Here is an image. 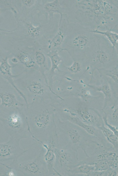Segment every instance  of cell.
<instances>
[{"label": "cell", "mask_w": 118, "mask_h": 176, "mask_svg": "<svg viewBox=\"0 0 118 176\" xmlns=\"http://www.w3.org/2000/svg\"><path fill=\"white\" fill-rule=\"evenodd\" d=\"M63 5L69 22L90 30H112L118 16V1L64 0Z\"/></svg>", "instance_id": "obj_1"}, {"label": "cell", "mask_w": 118, "mask_h": 176, "mask_svg": "<svg viewBox=\"0 0 118 176\" xmlns=\"http://www.w3.org/2000/svg\"><path fill=\"white\" fill-rule=\"evenodd\" d=\"M48 101H33L26 106V113L32 137L46 143L57 135L56 108Z\"/></svg>", "instance_id": "obj_2"}, {"label": "cell", "mask_w": 118, "mask_h": 176, "mask_svg": "<svg viewBox=\"0 0 118 176\" xmlns=\"http://www.w3.org/2000/svg\"><path fill=\"white\" fill-rule=\"evenodd\" d=\"M55 123L58 147L70 148L78 152L80 149L88 157V148L93 144L97 146L102 145L95 137L71 122L60 120L56 114Z\"/></svg>", "instance_id": "obj_3"}, {"label": "cell", "mask_w": 118, "mask_h": 176, "mask_svg": "<svg viewBox=\"0 0 118 176\" xmlns=\"http://www.w3.org/2000/svg\"><path fill=\"white\" fill-rule=\"evenodd\" d=\"M97 35L78 23L69 22L67 35L62 47L63 50L67 51L74 61L79 57L89 58Z\"/></svg>", "instance_id": "obj_4"}, {"label": "cell", "mask_w": 118, "mask_h": 176, "mask_svg": "<svg viewBox=\"0 0 118 176\" xmlns=\"http://www.w3.org/2000/svg\"><path fill=\"white\" fill-rule=\"evenodd\" d=\"M25 70V74L20 78L17 77L14 81L16 86L25 96L27 95L32 97L31 102L52 101V94L63 100L54 92L49 86L48 81L38 70Z\"/></svg>", "instance_id": "obj_5"}, {"label": "cell", "mask_w": 118, "mask_h": 176, "mask_svg": "<svg viewBox=\"0 0 118 176\" xmlns=\"http://www.w3.org/2000/svg\"><path fill=\"white\" fill-rule=\"evenodd\" d=\"M0 126L9 137L20 140L31 136L25 109H16L0 112Z\"/></svg>", "instance_id": "obj_6"}, {"label": "cell", "mask_w": 118, "mask_h": 176, "mask_svg": "<svg viewBox=\"0 0 118 176\" xmlns=\"http://www.w3.org/2000/svg\"><path fill=\"white\" fill-rule=\"evenodd\" d=\"M118 152L112 146H97L91 155L76 165H94L95 171H104L109 168L118 169Z\"/></svg>", "instance_id": "obj_7"}, {"label": "cell", "mask_w": 118, "mask_h": 176, "mask_svg": "<svg viewBox=\"0 0 118 176\" xmlns=\"http://www.w3.org/2000/svg\"><path fill=\"white\" fill-rule=\"evenodd\" d=\"M17 21L18 26L16 29L11 31L5 30L4 33L7 34L21 35L20 38H24L19 43L21 44L32 47H33L32 45L34 47L41 46L37 43L38 42L39 43L40 40L44 38H46V37L44 36L45 24L42 23L41 22L36 26L27 19H20Z\"/></svg>", "instance_id": "obj_8"}, {"label": "cell", "mask_w": 118, "mask_h": 176, "mask_svg": "<svg viewBox=\"0 0 118 176\" xmlns=\"http://www.w3.org/2000/svg\"><path fill=\"white\" fill-rule=\"evenodd\" d=\"M45 149L43 148L37 156L33 159L19 162L13 161L9 165L19 175L49 176L47 165L44 159Z\"/></svg>", "instance_id": "obj_9"}, {"label": "cell", "mask_w": 118, "mask_h": 176, "mask_svg": "<svg viewBox=\"0 0 118 176\" xmlns=\"http://www.w3.org/2000/svg\"><path fill=\"white\" fill-rule=\"evenodd\" d=\"M54 151L55 170L60 176H68L69 170L79 161L78 152L70 148L59 147L55 148Z\"/></svg>", "instance_id": "obj_10"}, {"label": "cell", "mask_w": 118, "mask_h": 176, "mask_svg": "<svg viewBox=\"0 0 118 176\" xmlns=\"http://www.w3.org/2000/svg\"><path fill=\"white\" fill-rule=\"evenodd\" d=\"M16 92L6 81L0 78V112L16 109H25L26 105L18 99L15 93Z\"/></svg>", "instance_id": "obj_11"}, {"label": "cell", "mask_w": 118, "mask_h": 176, "mask_svg": "<svg viewBox=\"0 0 118 176\" xmlns=\"http://www.w3.org/2000/svg\"><path fill=\"white\" fill-rule=\"evenodd\" d=\"M97 34L96 42L89 58L94 64L105 65L114 56L115 50L105 36Z\"/></svg>", "instance_id": "obj_12"}, {"label": "cell", "mask_w": 118, "mask_h": 176, "mask_svg": "<svg viewBox=\"0 0 118 176\" xmlns=\"http://www.w3.org/2000/svg\"><path fill=\"white\" fill-rule=\"evenodd\" d=\"M21 140L14 137H9L6 142L0 143V162L18 160L28 150H24L20 146Z\"/></svg>", "instance_id": "obj_13"}, {"label": "cell", "mask_w": 118, "mask_h": 176, "mask_svg": "<svg viewBox=\"0 0 118 176\" xmlns=\"http://www.w3.org/2000/svg\"><path fill=\"white\" fill-rule=\"evenodd\" d=\"M57 116L60 120L68 121L83 129L90 134L96 137L102 145L107 146L109 144L100 129L85 123L75 113L58 114Z\"/></svg>", "instance_id": "obj_14"}, {"label": "cell", "mask_w": 118, "mask_h": 176, "mask_svg": "<svg viewBox=\"0 0 118 176\" xmlns=\"http://www.w3.org/2000/svg\"><path fill=\"white\" fill-rule=\"evenodd\" d=\"M69 109L87 124L99 128L104 123L102 114L96 109L86 107Z\"/></svg>", "instance_id": "obj_15"}, {"label": "cell", "mask_w": 118, "mask_h": 176, "mask_svg": "<svg viewBox=\"0 0 118 176\" xmlns=\"http://www.w3.org/2000/svg\"><path fill=\"white\" fill-rule=\"evenodd\" d=\"M69 22L65 14L60 17L57 31L52 38L48 41L47 48L49 51H63L62 47L67 35Z\"/></svg>", "instance_id": "obj_16"}, {"label": "cell", "mask_w": 118, "mask_h": 176, "mask_svg": "<svg viewBox=\"0 0 118 176\" xmlns=\"http://www.w3.org/2000/svg\"><path fill=\"white\" fill-rule=\"evenodd\" d=\"M9 55L1 57L0 61V78L6 81L11 84L17 91L20 96L24 100L26 105L28 104L27 99L23 93L19 90L16 86L14 81V78L19 77L23 72L24 70L20 73L17 75H13L11 72V68L15 67L11 65L9 63L8 59Z\"/></svg>", "instance_id": "obj_17"}, {"label": "cell", "mask_w": 118, "mask_h": 176, "mask_svg": "<svg viewBox=\"0 0 118 176\" xmlns=\"http://www.w3.org/2000/svg\"><path fill=\"white\" fill-rule=\"evenodd\" d=\"M35 47L24 46V48H18L13 55L26 68L27 71L37 70L35 60L34 53Z\"/></svg>", "instance_id": "obj_18"}, {"label": "cell", "mask_w": 118, "mask_h": 176, "mask_svg": "<svg viewBox=\"0 0 118 176\" xmlns=\"http://www.w3.org/2000/svg\"><path fill=\"white\" fill-rule=\"evenodd\" d=\"M40 3L37 10L45 15L47 20H51L53 18L55 13L60 14V17L65 14V9L60 4V1L53 0L48 2L42 1Z\"/></svg>", "instance_id": "obj_19"}, {"label": "cell", "mask_w": 118, "mask_h": 176, "mask_svg": "<svg viewBox=\"0 0 118 176\" xmlns=\"http://www.w3.org/2000/svg\"><path fill=\"white\" fill-rule=\"evenodd\" d=\"M40 143L45 150L44 159L46 164L49 176H60L54 168L55 158V148L57 147V144L53 141L47 143L41 141Z\"/></svg>", "instance_id": "obj_20"}, {"label": "cell", "mask_w": 118, "mask_h": 176, "mask_svg": "<svg viewBox=\"0 0 118 176\" xmlns=\"http://www.w3.org/2000/svg\"><path fill=\"white\" fill-rule=\"evenodd\" d=\"M60 53L58 50H51L46 53L50 59L51 64L48 72V80L49 86L53 90V77L56 74L55 71L57 70L58 72H60L59 65L63 61L62 57L59 55Z\"/></svg>", "instance_id": "obj_21"}, {"label": "cell", "mask_w": 118, "mask_h": 176, "mask_svg": "<svg viewBox=\"0 0 118 176\" xmlns=\"http://www.w3.org/2000/svg\"><path fill=\"white\" fill-rule=\"evenodd\" d=\"M41 47H36L34 53L35 60L38 70L48 81L46 74L48 72L50 68L48 65V57L45 52L42 50Z\"/></svg>", "instance_id": "obj_22"}, {"label": "cell", "mask_w": 118, "mask_h": 176, "mask_svg": "<svg viewBox=\"0 0 118 176\" xmlns=\"http://www.w3.org/2000/svg\"><path fill=\"white\" fill-rule=\"evenodd\" d=\"M68 80L77 82L87 85L96 91L101 92L104 96V103L102 109L103 111L105 109L112 100L111 89L109 86L108 84H104L100 86H95L87 84L82 80H73L69 77L68 78Z\"/></svg>", "instance_id": "obj_23"}, {"label": "cell", "mask_w": 118, "mask_h": 176, "mask_svg": "<svg viewBox=\"0 0 118 176\" xmlns=\"http://www.w3.org/2000/svg\"><path fill=\"white\" fill-rule=\"evenodd\" d=\"M95 170L94 165L81 164L74 166L69 169L68 172V176L83 174L89 176L90 173Z\"/></svg>", "instance_id": "obj_24"}, {"label": "cell", "mask_w": 118, "mask_h": 176, "mask_svg": "<svg viewBox=\"0 0 118 176\" xmlns=\"http://www.w3.org/2000/svg\"><path fill=\"white\" fill-rule=\"evenodd\" d=\"M98 128L101 130L107 141L118 152V138L105 125L104 123Z\"/></svg>", "instance_id": "obj_25"}, {"label": "cell", "mask_w": 118, "mask_h": 176, "mask_svg": "<svg viewBox=\"0 0 118 176\" xmlns=\"http://www.w3.org/2000/svg\"><path fill=\"white\" fill-rule=\"evenodd\" d=\"M90 31L105 36L112 45L113 49L115 50V48L118 43V33L110 30L101 31L96 30Z\"/></svg>", "instance_id": "obj_26"}, {"label": "cell", "mask_w": 118, "mask_h": 176, "mask_svg": "<svg viewBox=\"0 0 118 176\" xmlns=\"http://www.w3.org/2000/svg\"><path fill=\"white\" fill-rule=\"evenodd\" d=\"M0 12L6 10H10L14 13V17L17 21L18 13L16 6L14 0H0Z\"/></svg>", "instance_id": "obj_27"}, {"label": "cell", "mask_w": 118, "mask_h": 176, "mask_svg": "<svg viewBox=\"0 0 118 176\" xmlns=\"http://www.w3.org/2000/svg\"><path fill=\"white\" fill-rule=\"evenodd\" d=\"M97 69L100 74L110 77L116 83L118 84V65L110 69Z\"/></svg>", "instance_id": "obj_28"}, {"label": "cell", "mask_w": 118, "mask_h": 176, "mask_svg": "<svg viewBox=\"0 0 118 176\" xmlns=\"http://www.w3.org/2000/svg\"><path fill=\"white\" fill-rule=\"evenodd\" d=\"M0 176H13L19 175L18 173L9 165L0 162Z\"/></svg>", "instance_id": "obj_29"}, {"label": "cell", "mask_w": 118, "mask_h": 176, "mask_svg": "<svg viewBox=\"0 0 118 176\" xmlns=\"http://www.w3.org/2000/svg\"><path fill=\"white\" fill-rule=\"evenodd\" d=\"M112 109L110 117H107L108 122L118 128V106Z\"/></svg>", "instance_id": "obj_30"}, {"label": "cell", "mask_w": 118, "mask_h": 176, "mask_svg": "<svg viewBox=\"0 0 118 176\" xmlns=\"http://www.w3.org/2000/svg\"><path fill=\"white\" fill-rule=\"evenodd\" d=\"M102 118L105 125L110 129L118 138V128L115 126L109 123L107 120V114L104 111L102 115Z\"/></svg>", "instance_id": "obj_31"}, {"label": "cell", "mask_w": 118, "mask_h": 176, "mask_svg": "<svg viewBox=\"0 0 118 176\" xmlns=\"http://www.w3.org/2000/svg\"><path fill=\"white\" fill-rule=\"evenodd\" d=\"M67 69L71 73H75L80 72L82 69V65L79 60H75L72 65L67 67Z\"/></svg>", "instance_id": "obj_32"}, {"label": "cell", "mask_w": 118, "mask_h": 176, "mask_svg": "<svg viewBox=\"0 0 118 176\" xmlns=\"http://www.w3.org/2000/svg\"><path fill=\"white\" fill-rule=\"evenodd\" d=\"M78 95L84 100L88 99L91 97L90 92L88 90L84 89L81 90Z\"/></svg>", "instance_id": "obj_33"}, {"label": "cell", "mask_w": 118, "mask_h": 176, "mask_svg": "<svg viewBox=\"0 0 118 176\" xmlns=\"http://www.w3.org/2000/svg\"><path fill=\"white\" fill-rule=\"evenodd\" d=\"M118 176V169L109 168L104 170V176Z\"/></svg>", "instance_id": "obj_34"}, {"label": "cell", "mask_w": 118, "mask_h": 176, "mask_svg": "<svg viewBox=\"0 0 118 176\" xmlns=\"http://www.w3.org/2000/svg\"><path fill=\"white\" fill-rule=\"evenodd\" d=\"M115 49H117V57L118 58V47H116Z\"/></svg>", "instance_id": "obj_35"}]
</instances>
